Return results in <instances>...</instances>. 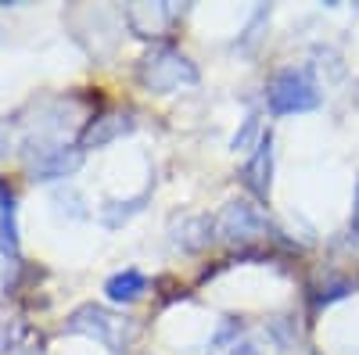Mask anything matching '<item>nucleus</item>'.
Returning a JSON list of instances; mask_svg holds the SVG:
<instances>
[{
    "label": "nucleus",
    "mask_w": 359,
    "mask_h": 355,
    "mask_svg": "<svg viewBox=\"0 0 359 355\" xmlns=\"http://www.w3.org/2000/svg\"><path fill=\"white\" fill-rule=\"evenodd\" d=\"M137 79H140L144 90H151V94H172V90H184V86H194L198 83V69L180 50L155 47L140 62Z\"/></svg>",
    "instance_id": "nucleus-1"
},
{
    "label": "nucleus",
    "mask_w": 359,
    "mask_h": 355,
    "mask_svg": "<svg viewBox=\"0 0 359 355\" xmlns=\"http://www.w3.org/2000/svg\"><path fill=\"white\" fill-rule=\"evenodd\" d=\"M266 101L273 115H294V111H313L320 108V86L309 69H284L269 79Z\"/></svg>",
    "instance_id": "nucleus-2"
},
{
    "label": "nucleus",
    "mask_w": 359,
    "mask_h": 355,
    "mask_svg": "<svg viewBox=\"0 0 359 355\" xmlns=\"http://www.w3.org/2000/svg\"><path fill=\"white\" fill-rule=\"evenodd\" d=\"M216 230L226 237L230 244H248V241H259V237L269 233V223L259 212V204H252V201H230L226 209L219 212V219H216Z\"/></svg>",
    "instance_id": "nucleus-3"
},
{
    "label": "nucleus",
    "mask_w": 359,
    "mask_h": 355,
    "mask_svg": "<svg viewBox=\"0 0 359 355\" xmlns=\"http://www.w3.org/2000/svg\"><path fill=\"white\" fill-rule=\"evenodd\" d=\"M259 151L252 155V162L245 165V172H241V180H245V187L255 194V197H269V172H273V137H262L259 144Z\"/></svg>",
    "instance_id": "nucleus-4"
},
{
    "label": "nucleus",
    "mask_w": 359,
    "mask_h": 355,
    "mask_svg": "<svg viewBox=\"0 0 359 355\" xmlns=\"http://www.w3.org/2000/svg\"><path fill=\"white\" fill-rule=\"evenodd\" d=\"M130 130H133V115H130V111H108V115L94 118V123L86 126L83 144H86V147H101V144H108V140H115V137L130 133Z\"/></svg>",
    "instance_id": "nucleus-5"
},
{
    "label": "nucleus",
    "mask_w": 359,
    "mask_h": 355,
    "mask_svg": "<svg viewBox=\"0 0 359 355\" xmlns=\"http://www.w3.org/2000/svg\"><path fill=\"white\" fill-rule=\"evenodd\" d=\"M104 291H108L111 302H137L140 294L147 291V277L137 273V270H123V273H115V277L104 284Z\"/></svg>",
    "instance_id": "nucleus-6"
},
{
    "label": "nucleus",
    "mask_w": 359,
    "mask_h": 355,
    "mask_svg": "<svg viewBox=\"0 0 359 355\" xmlns=\"http://www.w3.org/2000/svg\"><path fill=\"white\" fill-rule=\"evenodd\" d=\"M259 133V118L252 115V118H245V126L241 130H237L233 133V140H230V147H233V151H245V147L252 144V137Z\"/></svg>",
    "instance_id": "nucleus-7"
},
{
    "label": "nucleus",
    "mask_w": 359,
    "mask_h": 355,
    "mask_svg": "<svg viewBox=\"0 0 359 355\" xmlns=\"http://www.w3.org/2000/svg\"><path fill=\"white\" fill-rule=\"evenodd\" d=\"M352 233L359 237V180H355V204H352Z\"/></svg>",
    "instance_id": "nucleus-8"
},
{
    "label": "nucleus",
    "mask_w": 359,
    "mask_h": 355,
    "mask_svg": "<svg viewBox=\"0 0 359 355\" xmlns=\"http://www.w3.org/2000/svg\"><path fill=\"white\" fill-rule=\"evenodd\" d=\"M230 355H259V348H255V344H233Z\"/></svg>",
    "instance_id": "nucleus-9"
}]
</instances>
